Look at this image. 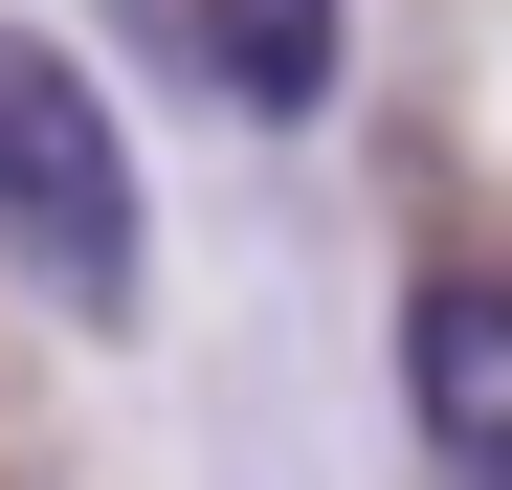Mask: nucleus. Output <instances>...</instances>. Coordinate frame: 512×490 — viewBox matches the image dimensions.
I'll use <instances>...</instances> for the list:
<instances>
[{"mask_svg":"<svg viewBox=\"0 0 512 490\" xmlns=\"http://www.w3.org/2000/svg\"><path fill=\"white\" fill-rule=\"evenodd\" d=\"M0 245L67 312H134V134H112V90L45 23H0Z\"/></svg>","mask_w":512,"mask_h":490,"instance_id":"f257e3e1","label":"nucleus"},{"mask_svg":"<svg viewBox=\"0 0 512 490\" xmlns=\"http://www.w3.org/2000/svg\"><path fill=\"white\" fill-rule=\"evenodd\" d=\"M401 424L446 490H512V268H423L401 290Z\"/></svg>","mask_w":512,"mask_h":490,"instance_id":"f03ea898","label":"nucleus"},{"mask_svg":"<svg viewBox=\"0 0 512 490\" xmlns=\"http://www.w3.org/2000/svg\"><path fill=\"white\" fill-rule=\"evenodd\" d=\"M201 67H223L245 112H312L334 90V0H201Z\"/></svg>","mask_w":512,"mask_h":490,"instance_id":"7ed1b4c3","label":"nucleus"}]
</instances>
